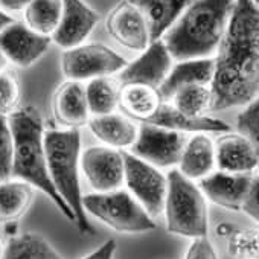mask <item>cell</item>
Segmentation results:
<instances>
[{
	"label": "cell",
	"instance_id": "37",
	"mask_svg": "<svg viewBox=\"0 0 259 259\" xmlns=\"http://www.w3.org/2000/svg\"><path fill=\"white\" fill-rule=\"evenodd\" d=\"M8 60H7V57L4 55V52L0 51V72H4V70H7V66H8Z\"/></svg>",
	"mask_w": 259,
	"mask_h": 259
},
{
	"label": "cell",
	"instance_id": "7",
	"mask_svg": "<svg viewBox=\"0 0 259 259\" xmlns=\"http://www.w3.org/2000/svg\"><path fill=\"white\" fill-rule=\"evenodd\" d=\"M128 61L102 43H82L66 49L61 55V70L69 81H90L120 73Z\"/></svg>",
	"mask_w": 259,
	"mask_h": 259
},
{
	"label": "cell",
	"instance_id": "22",
	"mask_svg": "<svg viewBox=\"0 0 259 259\" xmlns=\"http://www.w3.org/2000/svg\"><path fill=\"white\" fill-rule=\"evenodd\" d=\"M145 17L151 43L162 40L194 0H128Z\"/></svg>",
	"mask_w": 259,
	"mask_h": 259
},
{
	"label": "cell",
	"instance_id": "5",
	"mask_svg": "<svg viewBox=\"0 0 259 259\" xmlns=\"http://www.w3.org/2000/svg\"><path fill=\"white\" fill-rule=\"evenodd\" d=\"M166 179L168 191L163 213L168 232L192 239L207 236V204L198 185L176 168L168 172Z\"/></svg>",
	"mask_w": 259,
	"mask_h": 259
},
{
	"label": "cell",
	"instance_id": "3",
	"mask_svg": "<svg viewBox=\"0 0 259 259\" xmlns=\"http://www.w3.org/2000/svg\"><path fill=\"white\" fill-rule=\"evenodd\" d=\"M14 138L11 179L23 180L46 194L58 210L72 223L75 217L55 191L48 171L45 151V128L40 113L34 107L16 110L8 117Z\"/></svg>",
	"mask_w": 259,
	"mask_h": 259
},
{
	"label": "cell",
	"instance_id": "9",
	"mask_svg": "<svg viewBox=\"0 0 259 259\" xmlns=\"http://www.w3.org/2000/svg\"><path fill=\"white\" fill-rule=\"evenodd\" d=\"M186 141L188 136L185 133L142 122L139 125L138 141L130 150L132 154L159 169L176 168L179 166Z\"/></svg>",
	"mask_w": 259,
	"mask_h": 259
},
{
	"label": "cell",
	"instance_id": "24",
	"mask_svg": "<svg viewBox=\"0 0 259 259\" xmlns=\"http://www.w3.org/2000/svg\"><path fill=\"white\" fill-rule=\"evenodd\" d=\"M34 200V186L23 180L10 179L0 183V223L20 218Z\"/></svg>",
	"mask_w": 259,
	"mask_h": 259
},
{
	"label": "cell",
	"instance_id": "19",
	"mask_svg": "<svg viewBox=\"0 0 259 259\" xmlns=\"http://www.w3.org/2000/svg\"><path fill=\"white\" fill-rule=\"evenodd\" d=\"M144 123H151L180 133H229L230 126L215 117L200 116L191 117L180 113L169 102H162L159 108Z\"/></svg>",
	"mask_w": 259,
	"mask_h": 259
},
{
	"label": "cell",
	"instance_id": "20",
	"mask_svg": "<svg viewBox=\"0 0 259 259\" xmlns=\"http://www.w3.org/2000/svg\"><path fill=\"white\" fill-rule=\"evenodd\" d=\"M213 58H198L177 61L159 87L162 102H169L176 92L188 85H210L213 78Z\"/></svg>",
	"mask_w": 259,
	"mask_h": 259
},
{
	"label": "cell",
	"instance_id": "38",
	"mask_svg": "<svg viewBox=\"0 0 259 259\" xmlns=\"http://www.w3.org/2000/svg\"><path fill=\"white\" fill-rule=\"evenodd\" d=\"M2 254H4V247H2V241H0V259H2Z\"/></svg>",
	"mask_w": 259,
	"mask_h": 259
},
{
	"label": "cell",
	"instance_id": "34",
	"mask_svg": "<svg viewBox=\"0 0 259 259\" xmlns=\"http://www.w3.org/2000/svg\"><path fill=\"white\" fill-rule=\"evenodd\" d=\"M114 251H116V242L113 239H108L101 247H98L95 251L84 256L82 259H113Z\"/></svg>",
	"mask_w": 259,
	"mask_h": 259
},
{
	"label": "cell",
	"instance_id": "18",
	"mask_svg": "<svg viewBox=\"0 0 259 259\" xmlns=\"http://www.w3.org/2000/svg\"><path fill=\"white\" fill-rule=\"evenodd\" d=\"M89 128L99 142L119 151L132 148L139 135V125L132 117L117 113L90 116Z\"/></svg>",
	"mask_w": 259,
	"mask_h": 259
},
{
	"label": "cell",
	"instance_id": "39",
	"mask_svg": "<svg viewBox=\"0 0 259 259\" xmlns=\"http://www.w3.org/2000/svg\"><path fill=\"white\" fill-rule=\"evenodd\" d=\"M251 2L254 4V7H257V8H259V0H251Z\"/></svg>",
	"mask_w": 259,
	"mask_h": 259
},
{
	"label": "cell",
	"instance_id": "2",
	"mask_svg": "<svg viewBox=\"0 0 259 259\" xmlns=\"http://www.w3.org/2000/svg\"><path fill=\"white\" fill-rule=\"evenodd\" d=\"M235 5L236 0H194L162 38L172 60L213 58Z\"/></svg>",
	"mask_w": 259,
	"mask_h": 259
},
{
	"label": "cell",
	"instance_id": "28",
	"mask_svg": "<svg viewBox=\"0 0 259 259\" xmlns=\"http://www.w3.org/2000/svg\"><path fill=\"white\" fill-rule=\"evenodd\" d=\"M171 105L176 107L180 113L191 117L206 116L204 113L209 111L212 105L210 85L195 84L183 87L174 93V96L171 98Z\"/></svg>",
	"mask_w": 259,
	"mask_h": 259
},
{
	"label": "cell",
	"instance_id": "21",
	"mask_svg": "<svg viewBox=\"0 0 259 259\" xmlns=\"http://www.w3.org/2000/svg\"><path fill=\"white\" fill-rule=\"evenodd\" d=\"M215 168V142L206 133H195L194 136L188 138L177 169L186 179L200 182L212 174Z\"/></svg>",
	"mask_w": 259,
	"mask_h": 259
},
{
	"label": "cell",
	"instance_id": "23",
	"mask_svg": "<svg viewBox=\"0 0 259 259\" xmlns=\"http://www.w3.org/2000/svg\"><path fill=\"white\" fill-rule=\"evenodd\" d=\"M162 104L159 90L142 84H128L122 85L119 92V107L125 116L133 120L145 122Z\"/></svg>",
	"mask_w": 259,
	"mask_h": 259
},
{
	"label": "cell",
	"instance_id": "15",
	"mask_svg": "<svg viewBox=\"0 0 259 259\" xmlns=\"http://www.w3.org/2000/svg\"><path fill=\"white\" fill-rule=\"evenodd\" d=\"M251 177V174H232L218 169L201 179L198 188L212 203L229 210H241Z\"/></svg>",
	"mask_w": 259,
	"mask_h": 259
},
{
	"label": "cell",
	"instance_id": "29",
	"mask_svg": "<svg viewBox=\"0 0 259 259\" xmlns=\"http://www.w3.org/2000/svg\"><path fill=\"white\" fill-rule=\"evenodd\" d=\"M14 138L7 116L0 114V183L11 179Z\"/></svg>",
	"mask_w": 259,
	"mask_h": 259
},
{
	"label": "cell",
	"instance_id": "36",
	"mask_svg": "<svg viewBox=\"0 0 259 259\" xmlns=\"http://www.w3.org/2000/svg\"><path fill=\"white\" fill-rule=\"evenodd\" d=\"M14 22V19L8 14V13H5L4 10H0V31H4L8 25H11Z\"/></svg>",
	"mask_w": 259,
	"mask_h": 259
},
{
	"label": "cell",
	"instance_id": "32",
	"mask_svg": "<svg viewBox=\"0 0 259 259\" xmlns=\"http://www.w3.org/2000/svg\"><path fill=\"white\" fill-rule=\"evenodd\" d=\"M185 259H218V254L207 236H200L194 238Z\"/></svg>",
	"mask_w": 259,
	"mask_h": 259
},
{
	"label": "cell",
	"instance_id": "1",
	"mask_svg": "<svg viewBox=\"0 0 259 259\" xmlns=\"http://www.w3.org/2000/svg\"><path fill=\"white\" fill-rule=\"evenodd\" d=\"M213 63L210 110L247 107L259 98V8L251 0H236Z\"/></svg>",
	"mask_w": 259,
	"mask_h": 259
},
{
	"label": "cell",
	"instance_id": "14",
	"mask_svg": "<svg viewBox=\"0 0 259 259\" xmlns=\"http://www.w3.org/2000/svg\"><path fill=\"white\" fill-rule=\"evenodd\" d=\"M99 22L98 13L82 0H63V16L52 41L66 49L82 45Z\"/></svg>",
	"mask_w": 259,
	"mask_h": 259
},
{
	"label": "cell",
	"instance_id": "35",
	"mask_svg": "<svg viewBox=\"0 0 259 259\" xmlns=\"http://www.w3.org/2000/svg\"><path fill=\"white\" fill-rule=\"evenodd\" d=\"M31 2L32 0H0V7L10 13H19L25 11Z\"/></svg>",
	"mask_w": 259,
	"mask_h": 259
},
{
	"label": "cell",
	"instance_id": "11",
	"mask_svg": "<svg viewBox=\"0 0 259 259\" xmlns=\"http://www.w3.org/2000/svg\"><path fill=\"white\" fill-rule=\"evenodd\" d=\"M172 66L174 60L165 43L157 40L153 41L144 52H141L135 61L128 63L126 67L117 73L116 81L120 87L128 84H142L159 90Z\"/></svg>",
	"mask_w": 259,
	"mask_h": 259
},
{
	"label": "cell",
	"instance_id": "17",
	"mask_svg": "<svg viewBox=\"0 0 259 259\" xmlns=\"http://www.w3.org/2000/svg\"><path fill=\"white\" fill-rule=\"evenodd\" d=\"M54 116L64 130H79L89 123L90 110L85 85L79 81H66L57 90L52 101Z\"/></svg>",
	"mask_w": 259,
	"mask_h": 259
},
{
	"label": "cell",
	"instance_id": "16",
	"mask_svg": "<svg viewBox=\"0 0 259 259\" xmlns=\"http://www.w3.org/2000/svg\"><path fill=\"white\" fill-rule=\"evenodd\" d=\"M215 159L220 171L232 174H251L259 168L253 144L241 133H226L215 142Z\"/></svg>",
	"mask_w": 259,
	"mask_h": 259
},
{
	"label": "cell",
	"instance_id": "12",
	"mask_svg": "<svg viewBox=\"0 0 259 259\" xmlns=\"http://www.w3.org/2000/svg\"><path fill=\"white\" fill-rule=\"evenodd\" d=\"M105 26L110 37L130 51L144 52L151 45L150 28L144 14L128 0H122L111 10Z\"/></svg>",
	"mask_w": 259,
	"mask_h": 259
},
{
	"label": "cell",
	"instance_id": "33",
	"mask_svg": "<svg viewBox=\"0 0 259 259\" xmlns=\"http://www.w3.org/2000/svg\"><path fill=\"white\" fill-rule=\"evenodd\" d=\"M241 210L247 213L251 220L259 223V176L251 177V183L244 198Z\"/></svg>",
	"mask_w": 259,
	"mask_h": 259
},
{
	"label": "cell",
	"instance_id": "25",
	"mask_svg": "<svg viewBox=\"0 0 259 259\" xmlns=\"http://www.w3.org/2000/svg\"><path fill=\"white\" fill-rule=\"evenodd\" d=\"M63 16V0H32L23 11L25 25L34 32L51 37Z\"/></svg>",
	"mask_w": 259,
	"mask_h": 259
},
{
	"label": "cell",
	"instance_id": "8",
	"mask_svg": "<svg viewBox=\"0 0 259 259\" xmlns=\"http://www.w3.org/2000/svg\"><path fill=\"white\" fill-rule=\"evenodd\" d=\"M125 162L123 185L141 206L150 213L151 218H157L163 213L165 198L168 191L166 176L148 162L136 157L135 154L122 151Z\"/></svg>",
	"mask_w": 259,
	"mask_h": 259
},
{
	"label": "cell",
	"instance_id": "13",
	"mask_svg": "<svg viewBox=\"0 0 259 259\" xmlns=\"http://www.w3.org/2000/svg\"><path fill=\"white\" fill-rule=\"evenodd\" d=\"M51 43V37L34 32L25 22L14 20L4 31H0V51L10 63L19 67L32 66L45 55Z\"/></svg>",
	"mask_w": 259,
	"mask_h": 259
},
{
	"label": "cell",
	"instance_id": "26",
	"mask_svg": "<svg viewBox=\"0 0 259 259\" xmlns=\"http://www.w3.org/2000/svg\"><path fill=\"white\" fill-rule=\"evenodd\" d=\"M2 259H63L61 254L37 233H23L8 241Z\"/></svg>",
	"mask_w": 259,
	"mask_h": 259
},
{
	"label": "cell",
	"instance_id": "31",
	"mask_svg": "<svg viewBox=\"0 0 259 259\" xmlns=\"http://www.w3.org/2000/svg\"><path fill=\"white\" fill-rule=\"evenodd\" d=\"M20 101V85L10 70L0 72V114L8 116L16 111Z\"/></svg>",
	"mask_w": 259,
	"mask_h": 259
},
{
	"label": "cell",
	"instance_id": "27",
	"mask_svg": "<svg viewBox=\"0 0 259 259\" xmlns=\"http://www.w3.org/2000/svg\"><path fill=\"white\" fill-rule=\"evenodd\" d=\"M120 85L108 76L90 79L85 85V96L90 116H104L114 113L119 107Z\"/></svg>",
	"mask_w": 259,
	"mask_h": 259
},
{
	"label": "cell",
	"instance_id": "30",
	"mask_svg": "<svg viewBox=\"0 0 259 259\" xmlns=\"http://www.w3.org/2000/svg\"><path fill=\"white\" fill-rule=\"evenodd\" d=\"M238 132L244 135L254 147L259 162V98L250 102L236 119Z\"/></svg>",
	"mask_w": 259,
	"mask_h": 259
},
{
	"label": "cell",
	"instance_id": "6",
	"mask_svg": "<svg viewBox=\"0 0 259 259\" xmlns=\"http://www.w3.org/2000/svg\"><path fill=\"white\" fill-rule=\"evenodd\" d=\"M82 206L85 213L93 215L116 232L142 233L156 229L154 218L125 189L82 195Z\"/></svg>",
	"mask_w": 259,
	"mask_h": 259
},
{
	"label": "cell",
	"instance_id": "4",
	"mask_svg": "<svg viewBox=\"0 0 259 259\" xmlns=\"http://www.w3.org/2000/svg\"><path fill=\"white\" fill-rule=\"evenodd\" d=\"M45 151L52 185L63 201L72 210L75 217V224L82 233H95L82 206V194L79 185V130H51V132H45Z\"/></svg>",
	"mask_w": 259,
	"mask_h": 259
},
{
	"label": "cell",
	"instance_id": "10",
	"mask_svg": "<svg viewBox=\"0 0 259 259\" xmlns=\"http://www.w3.org/2000/svg\"><path fill=\"white\" fill-rule=\"evenodd\" d=\"M79 168L93 192L122 189L125 177L123 153L110 147H90L81 153Z\"/></svg>",
	"mask_w": 259,
	"mask_h": 259
}]
</instances>
